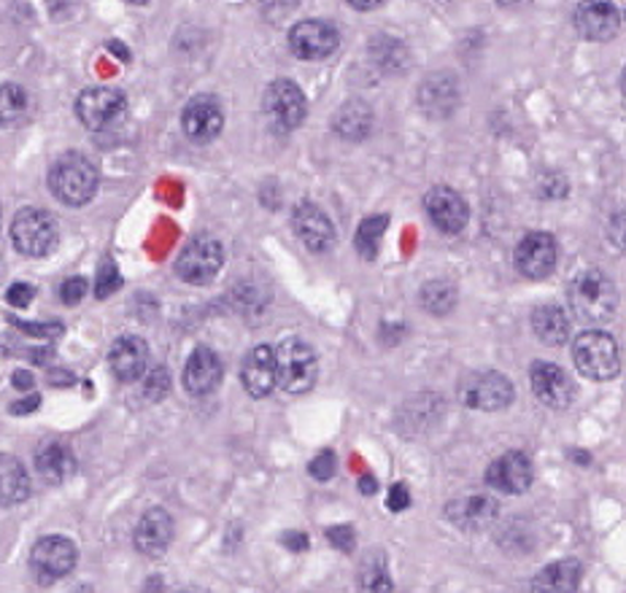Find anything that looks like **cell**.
<instances>
[{
  "label": "cell",
  "instance_id": "cell-1",
  "mask_svg": "<svg viewBox=\"0 0 626 593\" xmlns=\"http://www.w3.org/2000/svg\"><path fill=\"white\" fill-rule=\"evenodd\" d=\"M567 302H570V311L578 322L600 327V324L611 322L618 307L616 283L602 270H583L570 281Z\"/></svg>",
  "mask_w": 626,
  "mask_h": 593
},
{
  "label": "cell",
  "instance_id": "cell-2",
  "mask_svg": "<svg viewBox=\"0 0 626 593\" xmlns=\"http://www.w3.org/2000/svg\"><path fill=\"white\" fill-rule=\"evenodd\" d=\"M97 184H101L97 167L84 154H77V151L62 154L49 171L51 195L66 202V206H84V202H90L95 197Z\"/></svg>",
  "mask_w": 626,
  "mask_h": 593
},
{
  "label": "cell",
  "instance_id": "cell-3",
  "mask_svg": "<svg viewBox=\"0 0 626 593\" xmlns=\"http://www.w3.org/2000/svg\"><path fill=\"white\" fill-rule=\"evenodd\" d=\"M572 362L581 375L591 381H611L622 370V353L618 342L602 329H589L572 342Z\"/></svg>",
  "mask_w": 626,
  "mask_h": 593
},
{
  "label": "cell",
  "instance_id": "cell-4",
  "mask_svg": "<svg viewBox=\"0 0 626 593\" xmlns=\"http://www.w3.org/2000/svg\"><path fill=\"white\" fill-rule=\"evenodd\" d=\"M278 386L287 394L311 392L318 377V359L305 340L289 337L276 348Z\"/></svg>",
  "mask_w": 626,
  "mask_h": 593
},
{
  "label": "cell",
  "instance_id": "cell-5",
  "mask_svg": "<svg viewBox=\"0 0 626 593\" xmlns=\"http://www.w3.org/2000/svg\"><path fill=\"white\" fill-rule=\"evenodd\" d=\"M224 265V248L211 232H200L195 235L187 246L182 248L176 259V276L184 283H193V287H206L213 278L219 276Z\"/></svg>",
  "mask_w": 626,
  "mask_h": 593
},
{
  "label": "cell",
  "instance_id": "cell-6",
  "mask_svg": "<svg viewBox=\"0 0 626 593\" xmlns=\"http://www.w3.org/2000/svg\"><path fill=\"white\" fill-rule=\"evenodd\" d=\"M11 241H14L16 252L38 259L57 246L60 232H57L51 213H46L44 208H22L11 222Z\"/></svg>",
  "mask_w": 626,
  "mask_h": 593
},
{
  "label": "cell",
  "instance_id": "cell-7",
  "mask_svg": "<svg viewBox=\"0 0 626 593\" xmlns=\"http://www.w3.org/2000/svg\"><path fill=\"white\" fill-rule=\"evenodd\" d=\"M77 545L68 537H60V534L40 537L31 550V572L40 585L60 583L62 578H68L77 569Z\"/></svg>",
  "mask_w": 626,
  "mask_h": 593
},
{
  "label": "cell",
  "instance_id": "cell-8",
  "mask_svg": "<svg viewBox=\"0 0 626 593\" xmlns=\"http://www.w3.org/2000/svg\"><path fill=\"white\" fill-rule=\"evenodd\" d=\"M263 112L268 121L278 132H292L303 125L305 114H309V103H305L303 90L289 79H276L274 84L265 90Z\"/></svg>",
  "mask_w": 626,
  "mask_h": 593
},
{
  "label": "cell",
  "instance_id": "cell-9",
  "mask_svg": "<svg viewBox=\"0 0 626 593\" xmlns=\"http://www.w3.org/2000/svg\"><path fill=\"white\" fill-rule=\"evenodd\" d=\"M460 399L473 410H502L513 403V383L508 375L495 370L473 372L460 383Z\"/></svg>",
  "mask_w": 626,
  "mask_h": 593
},
{
  "label": "cell",
  "instance_id": "cell-10",
  "mask_svg": "<svg viewBox=\"0 0 626 593\" xmlns=\"http://www.w3.org/2000/svg\"><path fill=\"white\" fill-rule=\"evenodd\" d=\"M556 259H559V248H556L554 235H548V232H526L513 254L515 270L530 278V281L548 278L554 272Z\"/></svg>",
  "mask_w": 626,
  "mask_h": 593
},
{
  "label": "cell",
  "instance_id": "cell-11",
  "mask_svg": "<svg viewBox=\"0 0 626 593\" xmlns=\"http://www.w3.org/2000/svg\"><path fill=\"white\" fill-rule=\"evenodd\" d=\"M338 31L324 20H303L289 31V49L298 60H324L338 49Z\"/></svg>",
  "mask_w": 626,
  "mask_h": 593
},
{
  "label": "cell",
  "instance_id": "cell-12",
  "mask_svg": "<svg viewBox=\"0 0 626 593\" xmlns=\"http://www.w3.org/2000/svg\"><path fill=\"white\" fill-rule=\"evenodd\" d=\"M125 92L117 86H92L79 95L77 116L86 130H103L125 112Z\"/></svg>",
  "mask_w": 626,
  "mask_h": 593
},
{
  "label": "cell",
  "instance_id": "cell-13",
  "mask_svg": "<svg viewBox=\"0 0 626 593\" xmlns=\"http://www.w3.org/2000/svg\"><path fill=\"white\" fill-rule=\"evenodd\" d=\"M425 211L430 222L445 235H456V232L465 230L470 219L465 197L451 189V186H432L425 197Z\"/></svg>",
  "mask_w": 626,
  "mask_h": 593
},
{
  "label": "cell",
  "instance_id": "cell-14",
  "mask_svg": "<svg viewBox=\"0 0 626 593\" xmlns=\"http://www.w3.org/2000/svg\"><path fill=\"white\" fill-rule=\"evenodd\" d=\"M224 112L217 97L197 95L184 106L182 130L193 143H211L222 132Z\"/></svg>",
  "mask_w": 626,
  "mask_h": 593
},
{
  "label": "cell",
  "instance_id": "cell-15",
  "mask_svg": "<svg viewBox=\"0 0 626 593\" xmlns=\"http://www.w3.org/2000/svg\"><path fill=\"white\" fill-rule=\"evenodd\" d=\"M530 383L535 397L554 410L570 408L576 399V383L565 370L550 362H535L530 370Z\"/></svg>",
  "mask_w": 626,
  "mask_h": 593
},
{
  "label": "cell",
  "instance_id": "cell-16",
  "mask_svg": "<svg viewBox=\"0 0 626 593\" xmlns=\"http://www.w3.org/2000/svg\"><path fill=\"white\" fill-rule=\"evenodd\" d=\"M532 480H535V467H532V458L521 451L502 453L486 469V482L502 493H524Z\"/></svg>",
  "mask_w": 626,
  "mask_h": 593
},
{
  "label": "cell",
  "instance_id": "cell-17",
  "mask_svg": "<svg viewBox=\"0 0 626 593\" xmlns=\"http://www.w3.org/2000/svg\"><path fill=\"white\" fill-rule=\"evenodd\" d=\"M294 235L303 241V246L313 254H327L335 246V226L327 213L313 202H300L292 213Z\"/></svg>",
  "mask_w": 626,
  "mask_h": 593
},
{
  "label": "cell",
  "instance_id": "cell-18",
  "mask_svg": "<svg viewBox=\"0 0 626 593\" xmlns=\"http://www.w3.org/2000/svg\"><path fill=\"white\" fill-rule=\"evenodd\" d=\"M445 519L467 534L484 532L500 519V504H497V499L473 493V497H462L445 504Z\"/></svg>",
  "mask_w": 626,
  "mask_h": 593
},
{
  "label": "cell",
  "instance_id": "cell-19",
  "mask_svg": "<svg viewBox=\"0 0 626 593\" xmlns=\"http://www.w3.org/2000/svg\"><path fill=\"white\" fill-rule=\"evenodd\" d=\"M622 16L613 0H583L576 11V31L587 40H611L618 33Z\"/></svg>",
  "mask_w": 626,
  "mask_h": 593
},
{
  "label": "cell",
  "instance_id": "cell-20",
  "mask_svg": "<svg viewBox=\"0 0 626 593\" xmlns=\"http://www.w3.org/2000/svg\"><path fill=\"white\" fill-rule=\"evenodd\" d=\"M241 383L252 397H268L278 386L276 348L257 346L246 353L241 364Z\"/></svg>",
  "mask_w": 626,
  "mask_h": 593
},
{
  "label": "cell",
  "instance_id": "cell-21",
  "mask_svg": "<svg viewBox=\"0 0 626 593\" xmlns=\"http://www.w3.org/2000/svg\"><path fill=\"white\" fill-rule=\"evenodd\" d=\"M222 375L224 368L219 353L211 351V348H197V351H193V357L187 359L182 383L193 397H208V394H213L219 388Z\"/></svg>",
  "mask_w": 626,
  "mask_h": 593
},
{
  "label": "cell",
  "instance_id": "cell-22",
  "mask_svg": "<svg viewBox=\"0 0 626 593\" xmlns=\"http://www.w3.org/2000/svg\"><path fill=\"white\" fill-rule=\"evenodd\" d=\"M173 534H176V523L171 513L162 508H152L141 515L136 526V550L149 558H160L171 548Z\"/></svg>",
  "mask_w": 626,
  "mask_h": 593
},
{
  "label": "cell",
  "instance_id": "cell-23",
  "mask_svg": "<svg viewBox=\"0 0 626 593\" xmlns=\"http://www.w3.org/2000/svg\"><path fill=\"white\" fill-rule=\"evenodd\" d=\"M108 364H112V372L121 383H132L138 377H143L149 370L147 340L138 335L119 337L112 346V353H108Z\"/></svg>",
  "mask_w": 626,
  "mask_h": 593
},
{
  "label": "cell",
  "instance_id": "cell-24",
  "mask_svg": "<svg viewBox=\"0 0 626 593\" xmlns=\"http://www.w3.org/2000/svg\"><path fill=\"white\" fill-rule=\"evenodd\" d=\"M456 101H460V86H456L454 75L449 73H434L419 86V106L434 119L454 112Z\"/></svg>",
  "mask_w": 626,
  "mask_h": 593
},
{
  "label": "cell",
  "instance_id": "cell-25",
  "mask_svg": "<svg viewBox=\"0 0 626 593\" xmlns=\"http://www.w3.org/2000/svg\"><path fill=\"white\" fill-rule=\"evenodd\" d=\"M583 567L578 558H565V561L548 563L546 569L532 580V593H576L581 585Z\"/></svg>",
  "mask_w": 626,
  "mask_h": 593
},
{
  "label": "cell",
  "instance_id": "cell-26",
  "mask_svg": "<svg viewBox=\"0 0 626 593\" xmlns=\"http://www.w3.org/2000/svg\"><path fill=\"white\" fill-rule=\"evenodd\" d=\"M31 475L11 453H0V508H14L31 497Z\"/></svg>",
  "mask_w": 626,
  "mask_h": 593
},
{
  "label": "cell",
  "instance_id": "cell-27",
  "mask_svg": "<svg viewBox=\"0 0 626 593\" xmlns=\"http://www.w3.org/2000/svg\"><path fill=\"white\" fill-rule=\"evenodd\" d=\"M333 130L338 132L346 141H362L373 130V112H370L368 103L362 101H349L338 108L333 119Z\"/></svg>",
  "mask_w": 626,
  "mask_h": 593
},
{
  "label": "cell",
  "instance_id": "cell-28",
  "mask_svg": "<svg viewBox=\"0 0 626 593\" xmlns=\"http://www.w3.org/2000/svg\"><path fill=\"white\" fill-rule=\"evenodd\" d=\"M532 333L550 348L565 346L570 337V322L559 305H543L532 313Z\"/></svg>",
  "mask_w": 626,
  "mask_h": 593
},
{
  "label": "cell",
  "instance_id": "cell-29",
  "mask_svg": "<svg viewBox=\"0 0 626 593\" xmlns=\"http://www.w3.org/2000/svg\"><path fill=\"white\" fill-rule=\"evenodd\" d=\"M71 467H73V458H71V453H68L66 445L49 443L38 451L36 469H38L40 478H44L46 482H51V486H57V482L66 480L68 473H71Z\"/></svg>",
  "mask_w": 626,
  "mask_h": 593
},
{
  "label": "cell",
  "instance_id": "cell-30",
  "mask_svg": "<svg viewBox=\"0 0 626 593\" xmlns=\"http://www.w3.org/2000/svg\"><path fill=\"white\" fill-rule=\"evenodd\" d=\"M440 405H443V399L432 397V394H427V397H416V399H410V403H405L403 412H399V427H403V432H419V429H430L432 421H438Z\"/></svg>",
  "mask_w": 626,
  "mask_h": 593
},
{
  "label": "cell",
  "instance_id": "cell-31",
  "mask_svg": "<svg viewBox=\"0 0 626 593\" xmlns=\"http://www.w3.org/2000/svg\"><path fill=\"white\" fill-rule=\"evenodd\" d=\"M419 302L432 316H449L456 305V287L451 281H430L421 287Z\"/></svg>",
  "mask_w": 626,
  "mask_h": 593
},
{
  "label": "cell",
  "instance_id": "cell-32",
  "mask_svg": "<svg viewBox=\"0 0 626 593\" xmlns=\"http://www.w3.org/2000/svg\"><path fill=\"white\" fill-rule=\"evenodd\" d=\"M359 589L362 593H394V583L386 569V558L373 554L359 567Z\"/></svg>",
  "mask_w": 626,
  "mask_h": 593
},
{
  "label": "cell",
  "instance_id": "cell-33",
  "mask_svg": "<svg viewBox=\"0 0 626 593\" xmlns=\"http://www.w3.org/2000/svg\"><path fill=\"white\" fill-rule=\"evenodd\" d=\"M370 55H373L375 66L386 73H399L408 66V49L397 38L379 36L373 40V46H370Z\"/></svg>",
  "mask_w": 626,
  "mask_h": 593
},
{
  "label": "cell",
  "instance_id": "cell-34",
  "mask_svg": "<svg viewBox=\"0 0 626 593\" xmlns=\"http://www.w3.org/2000/svg\"><path fill=\"white\" fill-rule=\"evenodd\" d=\"M386 226H390V217H386V213L370 217L359 224L357 237H353V246H357V252L362 254L364 259H375V254H379V248H381V241H384Z\"/></svg>",
  "mask_w": 626,
  "mask_h": 593
},
{
  "label": "cell",
  "instance_id": "cell-35",
  "mask_svg": "<svg viewBox=\"0 0 626 593\" xmlns=\"http://www.w3.org/2000/svg\"><path fill=\"white\" fill-rule=\"evenodd\" d=\"M27 112V92L16 84L0 86V127L20 121Z\"/></svg>",
  "mask_w": 626,
  "mask_h": 593
},
{
  "label": "cell",
  "instance_id": "cell-36",
  "mask_svg": "<svg viewBox=\"0 0 626 593\" xmlns=\"http://www.w3.org/2000/svg\"><path fill=\"white\" fill-rule=\"evenodd\" d=\"M119 287H121L119 267L114 265V259L106 257L101 261V267H97V281H95L97 300H106V296H112Z\"/></svg>",
  "mask_w": 626,
  "mask_h": 593
},
{
  "label": "cell",
  "instance_id": "cell-37",
  "mask_svg": "<svg viewBox=\"0 0 626 593\" xmlns=\"http://www.w3.org/2000/svg\"><path fill=\"white\" fill-rule=\"evenodd\" d=\"M171 392V375H167L165 368H154L147 370V381H143V397L149 403H160L165 394Z\"/></svg>",
  "mask_w": 626,
  "mask_h": 593
},
{
  "label": "cell",
  "instance_id": "cell-38",
  "mask_svg": "<svg viewBox=\"0 0 626 593\" xmlns=\"http://www.w3.org/2000/svg\"><path fill=\"white\" fill-rule=\"evenodd\" d=\"M11 324H14L16 329H22L25 335L31 337H38V340H57L62 333H66V327H62L60 322H46V324H27V322H20V318H11Z\"/></svg>",
  "mask_w": 626,
  "mask_h": 593
},
{
  "label": "cell",
  "instance_id": "cell-39",
  "mask_svg": "<svg viewBox=\"0 0 626 593\" xmlns=\"http://www.w3.org/2000/svg\"><path fill=\"white\" fill-rule=\"evenodd\" d=\"M335 469H338V458H335L333 451H322L309 464L311 478H316V480H329L335 475Z\"/></svg>",
  "mask_w": 626,
  "mask_h": 593
},
{
  "label": "cell",
  "instance_id": "cell-40",
  "mask_svg": "<svg viewBox=\"0 0 626 593\" xmlns=\"http://www.w3.org/2000/svg\"><path fill=\"white\" fill-rule=\"evenodd\" d=\"M324 534H327V543L333 545V548H338L340 554H351L353 545H357L351 526H329Z\"/></svg>",
  "mask_w": 626,
  "mask_h": 593
},
{
  "label": "cell",
  "instance_id": "cell-41",
  "mask_svg": "<svg viewBox=\"0 0 626 593\" xmlns=\"http://www.w3.org/2000/svg\"><path fill=\"white\" fill-rule=\"evenodd\" d=\"M607 237H611V243L618 248V252L626 254V206L618 208V211L611 217Z\"/></svg>",
  "mask_w": 626,
  "mask_h": 593
},
{
  "label": "cell",
  "instance_id": "cell-42",
  "mask_svg": "<svg viewBox=\"0 0 626 593\" xmlns=\"http://www.w3.org/2000/svg\"><path fill=\"white\" fill-rule=\"evenodd\" d=\"M84 294H86V281L81 276H71V278H66V281H62L60 296H62V302H66V305H77V302L84 300Z\"/></svg>",
  "mask_w": 626,
  "mask_h": 593
},
{
  "label": "cell",
  "instance_id": "cell-43",
  "mask_svg": "<svg viewBox=\"0 0 626 593\" xmlns=\"http://www.w3.org/2000/svg\"><path fill=\"white\" fill-rule=\"evenodd\" d=\"M33 296H36V289H33L31 283H14V287L9 289V294H5V300L14 307H27L33 302Z\"/></svg>",
  "mask_w": 626,
  "mask_h": 593
},
{
  "label": "cell",
  "instance_id": "cell-44",
  "mask_svg": "<svg viewBox=\"0 0 626 593\" xmlns=\"http://www.w3.org/2000/svg\"><path fill=\"white\" fill-rule=\"evenodd\" d=\"M386 508H390L392 513H403V510L410 508V493L403 482H394L392 486L390 497H386Z\"/></svg>",
  "mask_w": 626,
  "mask_h": 593
},
{
  "label": "cell",
  "instance_id": "cell-45",
  "mask_svg": "<svg viewBox=\"0 0 626 593\" xmlns=\"http://www.w3.org/2000/svg\"><path fill=\"white\" fill-rule=\"evenodd\" d=\"M283 548H289L292 554H303V550H309V537H305L303 532H287L281 537Z\"/></svg>",
  "mask_w": 626,
  "mask_h": 593
},
{
  "label": "cell",
  "instance_id": "cell-46",
  "mask_svg": "<svg viewBox=\"0 0 626 593\" xmlns=\"http://www.w3.org/2000/svg\"><path fill=\"white\" fill-rule=\"evenodd\" d=\"M38 405H40V397H36V394H33V397L22 399V403H14V408H11V412H14V416H25V412L36 410Z\"/></svg>",
  "mask_w": 626,
  "mask_h": 593
},
{
  "label": "cell",
  "instance_id": "cell-47",
  "mask_svg": "<svg viewBox=\"0 0 626 593\" xmlns=\"http://www.w3.org/2000/svg\"><path fill=\"white\" fill-rule=\"evenodd\" d=\"M11 381H14V386L22 388V392H27V388L33 386L31 372H14V377H11Z\"/></svg>",
  "mask_w": 626,
  "mask_h": 593
},
{
  "label": "cell",
  "instance_id": "cell-48",
  "mask_svg": "<svg viewBox=\"0 0 626 593\" xmlns=\"http://www.w3.org/2000/svg\"><path fill=\"white\" fill-rule=\"evenodd\" d=\"M349 3L359 11H370V9H379V5H384L386 0H349Z\"/></svg>",
  "mask_w": 626,
  "mask_h": 593
},
{
  "label": "cell",
  "instance_id": "cell-49",
  "mask_svg": "<svg viewBox=\"0 0 626 593\" xmlns=\"http://www.w3.org/2000/svg\"><path fill=\"white\" fill-rule=\"evenodd\" d=\"M359 488H362V493H375L379 482H375V478H370V475H362V478H359Z\"/></svg>",
  "mask_w": 626,
  "mask_h": 593
},
{
  "label": "cell",
  "instance_id": "cell-50",
  "mask_svg": "<svg viewBox=\"0 0 626 593\" xmlns=\"http://www.w3.org/2000/svg\"><path fill=\"white\" fill-rule=\"evenodd\" d=\"M572 458H576V462H581V464H589V453L572 451Z\"/></svg>",
  "mask_w": 626,
  "mask_h": 593
},
{
  "label": "cell",
  "instance_id": "cell-51",
  "mask_svg": "<svg viewBox=\"0 0 626 593\" xmlns=\"http://www.w3.org/2000/svg\"><path fill=\"white\" fill-rule=\"evenodd\" d=\"M178 593H208V591H202V589H184V591H178Z\"/></svg>",
  "mask_w": 626,
  "mask_h": 593
},
{
  "label": "cell",
  "instance_id": "cell-52",
  "mask_svg": "<svg viewBox=\"0 0 626 593\" xmlns=\"http://www.w3.org/2000/svg\"><path fill=\"white\" fill-rule=\"evenodd\" d=\"M622 92H624V101H626V71H624V79H622Z\"/></svg>",
  "mask_w": 626,
  "mask_h": 593
},
{
  "label": "cell",
  "instance_id": "cell-53",
  "mask_svg": "<svg viewBox=\"0 0 626 593\" xmlns=\"http://www.w3.org/2000/svg\"><path fill=\"white\" fill-rule=\"evenodd\" d=\"M502 5H513V3H521V0H500Z\"/></svg>",
  "mask_w": 626,
  "mask_h": 593
},
{
  "label": "cell",
  "instance_id": "cell-54",
  "mask_svg": "<svg viewBox=\"0 0 626 593\" xmlns=\"http://www.w3.org/2000/svg\"><path fill=\"white\" fill-rule=\"evenodd\" d=\"M127 3H136V5H143V3H147V0H127Z\"/></svg>",
  "mask_w": 626,
  "mask_h": 593
}]
</instances>
